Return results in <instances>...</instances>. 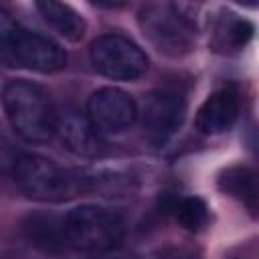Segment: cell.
<instances>
[{
    "label": "cell",
    "instance_id": "2",
    "mask_svg": "<svg viewBox=\"0 0 259 259\" xmlns=\"http://www.w3.org/2000/svg\"><path fill=\"white\" fill-rule=\"evenodd\" d=\"M14 182L32 200L63 202L91 190V178L65 170L40 154H22L14 162Z\"/></svg>",
    "mask_w": 259,
    "mask_h": 259
},
{
    "label": "cell",
    "instance_id": "3",
    "mask_svg": "<svg viewBox=\"0 0 259 259\" xmlns=\"http://www.w3.org/2000/svg\"><path fill=\"white\" fill-rule=\"evenodd\" d=\"M63 225L69 247L87 253L115 247L125 233V223L119 212L95 204H83L69 210Z\"/></svg>",
    "mask_w": 259,
    "mask_h": 259
},
{
    "label": "cell",
    "instance_id": "1",
    "mask_svg": "<svg viewBox=\"0 0 259 259\" xmlns=\"http://www.w3.org/2000/svg\"><path fill=\"white\" fill-rule=\"evenodd\" d=\"M2 103L12 130L30 144H45L57 134V111L49 93L30 81L18 79L4 87Z\"/></svg>",
    "mask_w": 259,
    "mask_h": 259
},
{
    "label": "cell",
    "instance_id": "15",
    "mask_svg": "<svg viewBox=\"0 0 259 259\" xmlns=\"http://www.w3.org/2000/svg\"><path fill=\"white\" fill-rule=\"evenodd\" d=\"M20 24L0 8V65L4 67H16L14 61V38Z\"/></svg>",
    "mask_w": 259,
    "mask_h": 259
},
{
    "label": "cell",
    "instance_id": "9",
    "mask_svg": "<svg viewBox=\"0 0 259 259\" xmlns=\"http://www.w3.org/2000/svg\"><path fill=\"white\" fill-rule=\"evenodd\" d=\"M241 111V97L235 87H223L208 95L196 113V130L204 136H217L233 127Z\"/></svg>",
    "mask_w": 259,
    "mask_h": 259
},
{
    "label": "cell",
    "instance_id": "14",
    "mask_svg": "<svg viewBox=\"0 0 259 259\" xmlns=\"http://www.w3.org/2000/svg\"><path fill=\"white\" fill-rule=\"evenodd\" d=\"M168 212L190 233H198L208 225V208L198 196H174L168 202Z\"/></svg>",
    "mask_w": 259,
    "mask_h": 259
},
{
    "label": "cell",
    "instance_id": "10",
    "mask_svg": "<svg viewBox=\"0 0 259 259\" xmlns=\"http://www.w3.org/2000/svg\"><path fill=\"white\" fill-rule=\"evenodd\" d=\"M57 134L67 150L83 158H95L101 152V140L85 113L67 109L57 115Z\"/></svg>",
    "mask_w": 259,
    "mask_h": 259
},
{
    "label": "cell",
    "instance_id": "8",
    "mask_svg": "<svg viewBox=\"0 0 259 259\" xmlns=\"http://www.w3.org/2000/svg\"><path fill=\"white\" fill-rule=\"evenodd\" d=\"M186 115V101L178 91L158 89L152 91L142 105V123L150 136L166 138L174 134Z\"/></svg>",
    "mask_w": 259,
    "mask_h": 259
},
{
    "label": "cell",
    "instance_id": "13",
    "mask_svg": "<svg viewBox=\"0 0 259 259\" xmlns=\"http://www.w3.org/2000/svg\"><path fill=\"white\" fill-rule=\"evenodd\" d=\"M219 188L243 202L249 210L257 206V180L255 172L247 166H231L219 176Z\"/></svg>",
    "mask_w": 259,
    "mask_h": 259
},
{
    "label": "cell",
    "instance_id": "5",
    "mask_svg": "<svg viewBox=\"0 0 259 259\" xmlns=\"http://www.w3.org/2000/svg\"><path fill=\"white\" fill-rule=\"evenodd\" d=\"M89 61L93 69L113 81L140 79L148 69L144 51L121 34H101L89 47Z\"/></svg>",
    "mask_w": 259,
    "mask_h": 259
},
{
    "label": "cell",
    "instance_id": "6",
    "mask_svg": "<svg viewBox=\"0 0 259 259\" xmlns=\"http://www.w3.org/2000/svg\"><path fill=\"white\" fill-rule=\"evenodd\" d=\"M87 119L97 134H123L138 119L136 101L117 87H101L87 99Z\"/></svg>",
    "mask_w": 259,
    "mask_h": 259
},
{
    "label": "cell",
    "instance_id": "17",
    "mask_svg": "<svg viewBox=\"0 0 259 259\" xmlns=\"http://www.w3.org/2000/svg\"><path fill=\"white\" fill-rule=\"evenodd\" d=\"M103 259H109V257H103ZM115 259H125V257H115Z\"/></svg>",
    "mask_w": 259,
    "mask_h": 259
},
{
    "label": "cell",
    "instance_id": "4",
    "mask_svg": "<svg viewBox=\"0 0 259 259\" xmlns=\"http://www.w3.org/2000/svg\"><path fill=\"white\" fill-rule=\"evenodd\" d=\"M146 38L166 57H182L192 51L194 22L174 4H148L138 16Z\"/></svg>",
    "mask_w": 259,
    "mask_h": 259
},
{
    "label": "cell",
    "instance_id": "12",
    "mask_svg": "<svg viewBox=\"0 0 259 259\" xmlns=\"http://www.w3.org/2000/svg\"><path fill=\"white\" fill-rule=\"evenodd\" d=\"M36 10L40 12L42 20L53 30H57L63 38H67L71 42H79L83 38L87 24H85L83 16L69 4L47 0V2H36Z\"/></svg>",
    "mask_w": 259,
    "mask_h": 259
},
{
    "label": "cell",
    "instance_id": "16",
    "mask_svg": "<svg viewBox=\"0 0 259 259\" xmlns=\"http://www.w3.org/2000/svg\"><path fill=\"white\" fill-rule=\"evenodd\" d=\"M225 34V45H229L231 49H241L245 47L251 36H253V24L249 20H241V18H229V22H225V26L221 28Z\"/></svg>",
    "mask_w": 259,
    "mask_h": 259
},
{
    "label": "cell",
    "instance_id": "7",
    "mask_svg": "<svg viewBox=\"0 0 259 259\" xmlns=\"http://www.w3.org/2000/svg\"><path fill=\"white\" fill-rule=\"evenodd\" d=\"M14 61L16 67H26L45 75L57 73L67 67V55L55 40L22 26L18 28L14 38Z\"/></svg>",
    "mask_w": 259,
    "mask_h": 259
},
{
    "label": "cell",
    "instance_id": "11",
    "mask_svg": "<svg viewBox=\"0 0 259 259\" xmlns=\"http://www.w3.org/2000/svg\"><path fill=\"white\" fill-rule=\"evenodd\" d=\"M22 231L26 241L42 253L57 255L69 247L63 219H57L55 214H30L24 219Z\"/></svg>",
    "mask_w": 259,
    "mask_h": 259
}]
</instances>
